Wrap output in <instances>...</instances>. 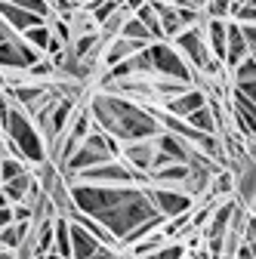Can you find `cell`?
I'll list each match as a JSON object with an SVG mask.
<instances>
[{
    "instance_id": "6da1fadb",
    "label": "cell",
    "mask_w": 256,
    "mask_h": 259,
    "mask_svg": "<svg viewBox=\"0 0 256 259\" xmlns=\"http://www.w3.org/2000/svg\"><path fill=\"white\" fill-rule=\"evenodd\" d=\"M90 111L105 133H111L117 142H136V139H151L161 133L154 111L123 93H93L90 96Z\"/></svg>"
},
{
    "instance_id": "7a4b0ae2",
    "label": "cell",
    "mask_w": 256,
    "mask_h": 259,
    "mask_svg": "<svg viewBox=\"0 0 256 259\" xmlns=\"http://www.w3.org/2000/svg\"><path fill=\"white\" fill-rule=\"evenodd\" d=\"M4 136H10L19 145V151H22V157L28 160V164L37 167V164H44V160H50V148H47V139L40 133L37 120L31 117L19 102H13V108H10V117L4 123Z\"/></svg>"
},
{
    "instance_id": "3957f363",
    "label": "cell",
    "mask_w": 256,
    "mask_h": 259,
    "mask_svg": "<svg viewBox=\"0 0 256 259\" xmlns=\"http://www.w3.org/2000/svg\"><path fill=\"white\" fill-rule=\"evenodd\" d=\"M145 50H148V59H151V71L157 77H176V80H185V83H198V71L191 68V62L182 56V50L176 44L151 40Z\"/></svg>"
},
{
    "instance_id": "277c9868",
    "label": "cell",
    "mask_w": 256,
    "mask_h": 259,
    "mask_svg": "<svg viewBox=\"0 0 256 259\" xmlns=\"http://www.w3.org/2000/svg\"><path fill=\"white\" fill-rule=\"evenodd\" d=\"M74 179L96 182V185H148L151 182V176L133 170L123 157H111V160H102V164H96V167H87Z\"/></svg>"
},
{
    "instance_id": "5b68a950",
    "label": "cell",
    "mask_w": 256,
    "mask_h": 259,
    "mask_svg": "<svg viewBox=\"0 0 256 259\" xmlns=\"http://www.w3.org/2000/svg\"><path fill=\"white\" fill-rule=\"evenodd\" d=\"M145 191H148V198L154 201L157 213H161L164 219L179 216V213H188L191 207H195V198H191L185 188H176V185H157V182H148Z\"/></svg>"
},
{
    "instance_id": "8992f818",
    "label": "cell",
    "mask_w": 256,
    "mask_h": 259,
    "mask_svg": "<svg viewBox=\"0 0 256 259\" xmlns=\"http://www.w3.org/2000/svg\"><path fill=\"white\" fill-rule=\"evenodd\" d=\"M47 53L34 50L22 34H13L10 40L0 44V71H28L37 59H44Z\"/></svg>"
},
{
    "instance_id": "52a82bcc",
    "label": "cell",
    "mask_w": 256,
    "mask_h": 259,
    "mask_svg": "<svg viewBox=\"0 0 256 259\" xmlns=\"http://www.w3.org/2000/svg\"><path fill=\"white\" fill-rule=\"evenodd\" d=\"M120 157H123L133 170H139V173L151 176V173H154V157H157V139L151 136V139L126 142V145L120 148Z\"/></svg>"
},
{
    "instance_id": "ba28073f",
    "label": "cell",
    "mask_w": 256,
    "mask_h": 259,
    "mask_svg": "<svg viewBox=\"0 0 256 259\" xmlns=\"http://www.w3.org/2000/svg\"><path fill=\"white\" fill-rule=\"evenodd\" d=\"M170 114H179V117H188L195 108H201V105H207V90L204 87H198V83H191L188 90H182L179 96H173V99H167V102H161Z\"/></svg>"
},
{
    "instance_id": "9c48e42d",
    "label": "cell",
    "mask_w": 256,
    "mask_h": 259,
    "mask_svg": "<svg viewBox=\"0 0 256 259\" xmlns=\"http://www.w3.org/2000/svg\"><path fill=\"white\" fill-rule=\"evenodd\" d=\"M0 19H4L13 31H28L31 25H40V22H50V19H44L40 13H34V10H25V7H19V4H10V0H0Z\"/></svg>"
},
{
    "instance_id": "30bf717a",
    "label": "cell",
    "mask_w": 256,
    "mask_h": 259,
    "mask_svg": "<svg viewBox=\"0 0 256 259\" xmlns=\"http://www.w3.org/2000/svg\"><path fill=\"white\" fill-rule=\"evenodd\" d=\"M247 56H250V44H247V37H244V28H241V22L229 19V50H226V71L238 68V65H241Z\"/></svg>"
},
{
    "instance_id": "8fae6325",
    "label": "cell",
    "mask_w": 256,
    "mask_h": 259,
    "mask_svg": "<svg viewBox=\"0 0 256 259\" xmlns=\"http://www.w3.org/2000/svg\"><path fill=\"white\" fill-rule=\"evenodd\" d=\"M204 37L207 47L216 59H222L226 65V50H229V19H207L204 22Z\"/></svg>"
},
{
    "instance_id": "7c38bea8",
    "label": "cell",
    "mask_w": 256,
    "mask_h": 259,
    "mask_svg": "<svg viewBox=\"0 0 256 259\" xmlns=\"http://www.w3.org/2000/svg\"><path fill=\"white\" fill-rule=\"evenodd\" d=\"M53 256H71V219L65 213H56V244Z\"/></svg>"
},
{
    "instance_id": "4fadbf2b",
    "label": "cell",
    "mask_w": 256,
    "mask_h": 259,
    "mask_svg": "<svg viewBox=\"0 0 256 259\" xmlns=\"http://www.w3.org/2000/svg\"><path fill=\"white\" fill-rule=\"evenodd\" d=\"M120 34L123 37H130V40H142V44H151L154 40V34L148 31V25L139 19V16H126V22H123V28H120Z\"/></svg>"
},
{
    "instance_id": "5bb4252c",
    "label": "cell",
    "mask_w": 256,
    "mask_h": 259,
    "mask_svg": "<svg viewBox=\"0 0 256 259\" xmlns=\"http://www.w3.org/2000/svg\"><path fill=\"white\" fill-rule=\"evenodd\" d=\"M22 37L34 47V50L47 53V47H50V40H53V28H50V22H40V25H31L28 31H22Z\"/></svg>"
},
{
    "instance_id": "9a60e30c",
    "label": "cell",
    "mask_w": 256,
    "mask_h": 259,
    "mask_svg": "<svg viewBox=\"0 0 256 259\" xmlns=\"http://www.w3.org/2000/svg\"><path fill=\"white\" fill-rule=\"evenodd\" d=\"M185 120L195 126V130H201V133H219V126H216V117H213V108H210V105L195 108Z\"/></svg>"
},
{
    "instance_id": "2e32d148",
    "label": "cell",
    "mask_w": 256,
    "mask_h": 259,
    "mask_svg": "<svg viewBox=\"0 0 256 259\" xmlns=\"http://www.w3.org/2000/svg\"><path fill=\"white\" fill-rule=\"evenodd\" d=\"M25 164H28V160H22V157L4 154V157H0V182H7V179H13V176L25 173V170H28Z\"/></svg>"
},
{
    "instance_id": "e0dca14e",
    "label": "cell",
    "mask_w": 256,
    "mask_h": 259,
    "mask_svg": "<svg viewBox=\"0 0 256 259\" xmlns=\"http://www.w3.org/2000/svg\"><path fill=\"white\" fill-rule=\"evenodd\" d=\"M117 10H120V4H114V0H99V7H93V10H90V16H93V22H96V25H102V22H108Z\"/></svg>"
},
{
    "instance_id": "ac0fdd59",
    "label": "cell",
    "mask_w": 256,
    "mask_h": 259,
    "mask_svg": "<svg viewBox=\"0 0 256 259\" xmlns=\"http://www.w3.org/2000/svg\"><path fill=\"white\" fill-rule=\"evenodd\" d=\"M10 4H19V7H25V10H34V13H40L44 19H50V16H53L50 0H10Z\"/></svg>"
},
{
    "instance_id": "d6986e66",
    "label": "cell",
    "mask_w": 256,
    "mask_h": 259,
    "mask_svg": "<svg viewBox=\"0 0 256 259\" xmlns=\"http://www.w3.org/2000/svg\"><path fill=\"white\" fill-rule=\"evenodd\" d=\"M235 90H238V93H244L247 99H253V102H256V77H250V80H241V83H235Z\"/></svg>"
},
{
    "instance_id": "ffe728a7",
    "label": "cell",
    "mask_w": 256,
    "mask_h": 259,
    "mask_svg": "<svg viewBox=\"0 0 256 259\" xmlns=\"http://www.w3.org/2000/svg\"><path fill=\"white\" fill-rule=\"evenodd\" d=\"M16 216H13V207H0V229H4V225H10Z\"/></svg>"
},
{
    "instance_id": "44dd1931",
    "label": "cell",
    "mask_w": 256,
    "mask_h": 259,
    "mask_svg": "<svg viewBox=\"0 0 256 259\" xmlns=\"http://www.w3.org/2000/svg\"><path fill=\"white\" fill-rule=\"evenodd\" d=\"M13 34H19V31H13V28L4 22V19H0V44H4V40H10Z\"/></svg>"
},
{
    "instance_id": "7402d4cb",
    "label": "cell",
    "mask_w": 256,
    "mask_h": 259,
    "mask_svg": "<svg viewBox=\"0 0 256 259\" xmlns=\"http://www.w3.org/2000/svg\"><path fill=\"white\" fill-rule=\"evenodd\" d=\"M142 4H145V0H126V4H123V10H126V13H136Z\"/></svg>"
},
{
    "instance_id": "603a6c76",
    "label": "cell",
    "mask_w": 256,
    "mask_h": 259,
    "mask_svg": "<svg viewBox=\"0 0 256 259\" xmlns=\"http://www.w3.org/2000/svg\"><path fill=\"white\" fill-rule=\"evenodd\" d=\"M0 256H16V253H13V250H10L7 244H0Z\"/></svg>"
},
{
    "instance_id": "cb8c5ba5",
    "label": "cell",
    "mask_w": 256,
    "mask_h": 259,
    "mask_svg": "<svg viewBox=\"0 0 256 259\" xmlns=\"http://www.w3.org/2000/svg\"><path fill=\"white\" fill-rule=\"evenodd\" d=\"M247 210H250V213H253V216H256V201H253V204H250V207H247Z\"/></svg>"
},
{
    "instance_id": "d4e9b609",
    "label": "cell",
    "mask_w": 256,
    "mask_h": 259,
    "mask_svg": "<svg viewBox=\"0 0 256 259\" xmlns=\"http://www.w3.org/2000/svg\"><path fill=\"white\" fill-rule=\"evenodd\" d=\"M250 244H253V259H256V238H253V241H250Z\"/></svg>"
},
{
    "instance_id": "484cf974",
    "label": "cell",
    "mask_w": 256,
    "mask_h": 259,
    "mask_svg": "<svg viewBox=\"0 0 256 259\" xmlns=\"http://www.w3.org/2000/svg\"><path fill=\"white\" fill-rule=\"evenodd\" d=\"M0 133H4V130H0Z\"/></svg>"
}]
</instances>
